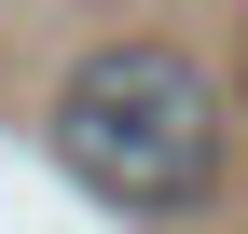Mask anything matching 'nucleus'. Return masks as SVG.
<instances>
[{"instance_id":"f257e3e1","label":"nucleus","mask_w":248,"mask_h":234,"mask_svg":"<svg viewBox=\"0 0 248 234\" xmlns=\"http://www.w3.org/2000/svg\"><path fill=\"white\" fill-rule=\"evenodd\" d=\"M55 165L124 220H193L234 165V97L193 42H97L42 110Z\"/></svg>"}]
</instances>
